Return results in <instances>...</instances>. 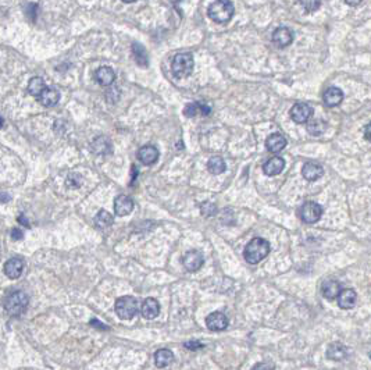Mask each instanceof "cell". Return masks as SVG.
I'll list each match as a JSON object with an SVG mask.
<instances>
[{
  "instance_id": "24",
  "label": "cell",
  "mask_w": 371,
  "mask_h": 370,
  "mask_svg": "<svg viewBox=\"0 0 371 370\" xmlns=\"http://www.w3.org/2000/svg\"><path fill=\"white\" fill-rule=\"evenodd\" d=\"M95 78L96 81L99 82L100 85L103 87H109L114 82V78H116V74L110 67H100V69L96 70L95 73Z\"/></svg>"
},
{
  "instance_id": "2",
  "label": "cell",
  "mask_w": 371,
  "mask_h": 370,
  "mask_svg": "<svg viewBox=\"0 0 371 370\" xmlns=\"http://www.w3.org/2000/svg\"><path fill=\"white\" fill-rule=\"evenodd\" d=\"M234 13H235L234 5L231 2H225V0L213 2L207 9V14H209L210 20L217 24H227L234 17Z\"/></svg>"
},
{
  "instance_id": "17",
  "label": "cell",
  "mask_w": 371,
  "mask_h": 370,
  "mask_svg": "<svg viewBox=\"0 0 371 370\" xmlns=\"http://www.w3.org/2000/svg\"><path fill=\"white\" fill-rule=\"evenodd\" d=\"M138 159L142 164L150 166V164H155L159 159V151L156 149L153 145H146L142 146L139 151H138Z\"/></svg>"
},
{
  "instance_id": "26",
  "label": "cell",
  "mask_w": 371,
  "mask_h": 370,
  "mask_svg": "<svg viewBox=\"0 0 371 370\" xmlns=\"http://www.w3.org/2000/svg\"><path fill=\"white\" fill-rule=\"evenodd\" d=\"M60 99V94L56 88H46L44 94L39 96V102L46 107H52L56 105Z\"/></svg>"
},
{
  "instance_id": "19",
  "label": "cell",
  "mask_w": 371,
  "mask_h": 370,
  "mask_svg": "<svg viewBox=\"0 0 371 370\" xmlns=\"http://www.w3.org/2000/svg\"><path fill=\"white\" fill-rule=\"evenodd\" d=\"M141 313L145 319H155L160 313V303L155 298H146L141 306Z\"/></svg>"
},
{
  "instance_id": "31",
  "label": "cell",
  "mask_w": 371,
  "mask_h": 370,
  "mask_svg": "<svg viewBox=\"0 0 371 370\" xmlns=\"http://www.w3.org/2000/svg\"><path fill=\"white\" fill-rule=\"evenodd\" d=\"M95 224L99 227V228L110 227L113 224L112 214L109 213L107 210H100L99 213L95 216Z\"/></svg>"
},
{
  "instance_id": "9",
  "label": "cell",
  "mask_w": 371,
  "mask_h": 370,
  "mask_svg": "<svg viewBox=\"0 0 371 370\" xmlns=\"http://www.w3.org/2000/svg\"><path fill=\"white\" fill-rule=\"evenodd\" d=\"M206 326L210 331H223L228 327V319L223 312H213L206 317Z\"/></svg>"
},
{
  "instance_id": "33",
  "label": "cell",
  "mask_w": 371,
  "mask_h": 370,
  "mask_svg": "<svg viewBox=\"0 0 371 370\" xmlns=\"http://www.w3.org/2000/svg\"><path fill=\"white\" fill-rule=\"evenodd\" d=\"M81 182H82V180H81V176H78V174H71V176L68 177L67 178V187H70V188H78L81 185Z\"/></svg>"
},
{
  "instance_id": "28",
  "label": "cell",
  "mask_w": 371,
  "mask_h": 370,
  "mask_svg": "<svg viewBox=\"0 0 371 370\" xmlns=\"http://www.w3.org/2000/svg\"><path fill=\"white\" fill-rule=\"evenodd\" d=\"M225 167L227 166H225V162H224V159L221 156H213L207 162V170L214 176L223 174L225 171Z\"/></svg>"
},
{
  "instance_id": "16",
  "label": "cell",
  "mask_w": 371,
  "mask_h": 370,
  "mask_svg": "<svg viewBox=\"0 0 371 370\" xmlns=\"http://www.w3.org/2000/svg\"><path fill=\"white\" fill-rule=\"evenodd\" d=\"M324 174V169L318 163L314 162H306L302 167V176L307 181H317Z\"/></svg>"
},
{
  "instance_id": "18",
  "label": "cell",
  "mask_w": 371,
  "mask_h": 370,
  "mask_svg": "<svg viewBox=\"0 0 371 370\" xmlns=\"http://www.w3.org/2000/svg\"><path fill=\"white\" fill-rule=\"evenodd\" d=\"M356 299H357V294L356 291L352 288H345L340 291V294L338 295L336 301H338V306L340 309H352L356 305Z\"/></svg>"
},
{
  "instance_id": "8",
  "label": "cell",
  "mask_w": 371,
  "mask_h": 370,
  "mask_svg": "<svg viewBox=\"0 0 371 370\" xmlns=\"http://www.w3.org/2000/svg\"><path fill=\"white\" fill-rule=\"evenodd\" d=\"M204 263V257L203 255L200 253L196 249H192V251H188L182 257V264H184V267H185L188 271H191V273H195V271H198L200 270V267L203 266Z\"/></svg>"
},
{
  "instance_id": "35",
  "label": "cell",
  "mask_w": 371,
  "mask_h": 370,
  "mask_svg": "<svg viewBox=\"0 0 371 370\" xmlns=\"http://www.w3.org/2000/svg\"><path fill=\"white\" fill-rule=\"evenodd\" d=\"M299 5L306 9V12H315L318 7L321 6L320 2H299Z\"/></svg>"
},
{
  "instance_id": "14",
  "label": "cell",
  "mask_w": 371,
  "mask_h": 370,
  "mask_svg": "<svg viewBox=\"0 0 371 370\" xmlns=\"http://www.w3.org/2000/svg\"><path fill=\"white\" fill-rule=\"evenodd\" d=\"M325 355H327L328 359L339 362V360L346 359L347 355H349V351H347L346 345H343L342 342H332V344L328 345Z\"/></svg>"
},
{
  "instance_id": "36",
  "label": "cell",
  "mask_w": 371,
  "mask_h": 370,
  "mask_svg": "<svg viewBox=\"0 0 371 370\" xmlns=\"http://www.w3.org/2000/svg\"><path fill=\"white\" fill-rule=\"evenodd\" d=\"M275 366L271 363V362H260V363H256L253 366L252 370H274Z\"/></svg>"
},
{
  "instance_id": "41",
  "label": "cell",
  "mask_w": 371,
  "mask_h": 370,
  "mask_svg": "<svg viewBox=\"0 0 371 370\" xmlns=\"http://www.w3.org/2000/svg\"><path fill=\"white\" fill-rule=\"evenodd\" d=\"M19 221H20V223H21V224H24L25 227H28V228H30V227H31V226H30V223H28V220L25 219L24 216H20V217H19Z\"/></svg>"
},
{
  "instance_id": "13",
  "label": "cell",
  "mask_w": 371,
  "mask_h": 370,
  "mask_svg": "<svg viewBox=\"0 0 371 370\" xmlns=\"http://www.w3.org/2000/svg\"><path fill=\"white\" fill-rule=\"evenodd\" d=\"M322 101L327 107H336L343 101V92L342 89L336 87H329L322 94Z\"/></svg>"
},
{
  "instance_id": "4",
  "label": "cell",
  "mask_w": 371,
  "mask_h": 370,
  "mask_svg": "<svg viewBox=\"0 0 371 370\" xmlns=\"http://www.w3.org/2000/svg\"><path fill=\"white\" fill-rule=\"evenodd\" d=\"M193 66H195V60L192 53H178L177 56L173 59L171 63V71L175 78H186L192 74L193 71Z\"/></svg>"
},
{
  "instance_id": "39",
  "label": "cell",
  "mask_w": 371,
  "mask_h": 370,
  "mask_svg": "<svg viewBox=\"0 0 371 370\" xmlns=\"http://www.w3.org/2000/svg\"><path fill=\"white\" fill-rule=\"evenodd\" d=\"M364 138L368 141V142H371V123H368L367 126H365L364 128Z\"/></svg>"
},
{
  "instance_id": "32",
  "label": "cell",
  "mask_w": 371,
  "mask_h": 370,
  "mask_svg": "<svg viewBox=\"0 0 371 370\" xmlns=\"http://www.w3.org/2000/svg\"><path fill=\"white\" fill-rule=\"evenodd\" d=\"M200 212L206 217H210V216H214L217 213V206L211 202H204L200 205Z\"/></svg>"
},
{
  "instance_id": "12",
  "label": "cell",
  "mask_w": 371,
  "mask_h": 370,
  "mask_svg": "<svg viewBox=\"0 0 371 370\" xmlns=\"http://www.w3.org/2000/svg\"><path fill=\"white\" fill-rule=\"evenodd\" d=\"M134 210V201L128 195H118L114 201V212L117 216H128Z\"/></svg>"
},
{
  "instance_id": "1",
  "label": "cell",
  "mask_w": 371,
  "mask_h": 370,
  "mask_svg": "<svg viewBox=\"0 0 371 370\" xmlns=\"http://www.w3.org/2000/svg\"><path fill=\"white\" fill-rule=\"evenodd\" d=\"M271 251V246L270 242L264 238H256L250 239L247 245L243 249V257L249 264H257L260 263L263 259H266L268 256V253Z\"/></svg>"
},
{
  "instance_id": "3",
  "label": "cell",
  "mask_w": 371,
  "mask_h": 370,
  "mask_svg": "<svg viewBox=\"0 0 371 370\" xmlns=\"http://www.w3.org/2000/svg\"><path fill=\"white\" fill-rule=\"evenodd\" d=\"M28 303H30L28 295L23 292V291H14L10 295H7L3 306H5V310L7 312V314H10L13 317H17V316H21L27 310Z\"/></svg>"
},
{
  "instance_id": "20",
  "label": "cell",
  "mask_w": 371,
  "mask_h": 370,
  "mask_svg": "<svg viewBox=\"0 0 371 370\" xmlns=\"http://www.w3.org/2000/svg\"><path fill=\"white\" fill-rule=\"evenodd\" d=\"M285 146H286V138L279 132H274L266 139L267 151L271 153H279L281 151H284Z\"/></svg>"
},
{
  "instance_id": "42",
  "label": "cell",
  "mask_w": 371,
  "mask_h": 370,
  "mask_svg": "<svg viewBox=\"0 0 371 370\" xmlns=\"http://www.w3.org/2000/svg\"><path fill=\"white\" fill-rule=\"evenodd\" d=\"M3 123H5V120H3V119H2V117H0V128L3 127Z\"/></svg>"
},
{
  "instance_id": "38",
  "label": "cell",
  "mask_w": 371,
  "mask_h": 370,
  "mask_svg": "<svg viewBox=\"0 0 371 370\" xmlns=\"http://www.w3.org/2000/svg\"><path fill=\"white\" fill-rule=\"evenodd\" d=\"M10 235H12L13 241H20V239H23V237H24V234H23V231L20 228H13Z\"/></svg>"
},
{
  "instance_id": "40",
  "label": "cell",
  "mask_w": 371,
  "mask_h": 370,
  "mask_svg": "<svg viewBox=\"0 0 371 370\" xmlns=\"http://www.w3.org/2000/svg\"><path fill=\"white\" fill-rule=\"evenodd\" d=\"M9 201H10V195L6 194V192H0V202L6 203Z\"/></svg>"
},
{
  "instance_id": "23",
  "label": "cell",
  "mask_w": 371,
  "mask_h": 370,
  "mask_svg": "<svg viewBox=\"0 0 371 370\" xmlns=\"http://www.w3.org/2000/svg\"><path fill=\"white\" fill-rule=\"evenodd\" d=\"M174 353L167 348H161L155 352V364L159 369L167 367L168 364L173 363Z\"/></svg>"
},
{
  "instance_id": "7",
  "label": "cell",
  "mask_w": 371,
  "mask_h": 370,
  "mask_svg": "<svg viewBox=\"0 0 371 370\" xmlns=\"http://www.w3.org/2000/svg\"><path fill=\"white\" fill-rule=\"evenodd\" d=\"M289 116L291 119L296 123V124H304L309 123L310 117L313 116V107L307 105V103H296L291 107L289 110Z\"/></svg>"
},
{
  "instance_id": "5",
  "label": "cell",
  "mask_w": 371,
  "mask_h": 370,
  "mask_svg": "<svg viewBox=\"0 0 371 370\" xmlns=\"http://www.w3.org/2000/svg\"><path fill=\"white\" fill-rule=\"evenodd\" d=\"M116 313L123 320H131L138 313V301L134 296L125 295L116 301Z\"/></svg>"
},
{
  "instance_id": "29",
  "label": "cell",
  "mask_w": 371,
  "mask_h": 370,
  "mask_svg": "<svg viewBox=\"0 0 371 370\" xmlns=\"http://www.w3.org/2000/svg\"><path fill=\"white\" fill-rule=\"evenodd\" d=\"M92 146L93 151L96 152V153H99V155H107V153L112 152V144H110V141L106 138V137H100V138L95 139Z\"/></svg>"
},
{
  "instance_id": "15",
  "label": "cell",
  "mask_w": 371,
  "mask_h": 370,
  "mask_svg": "<svg viewBox=\"0 0 371 370\" xmlns=\"http://www.w3.org/2000/svg\"><path fill=\"white\" fill-rule=\"evenodd\" d=\"M284 169L285 160L279 156L271 157V159H268L266 163L263 164V171H264V174L270 177L278 176V174L282 173V170Z\"/></svg>"
},
{
  "instance_id": "11",
  "label": "cell",
  "mask_w": 371,
  "mask_h": 370,
  "mask_svg": "<svg viewBox=\"0 0 371 370\" xmlns=\"http://www.w3.org/2000/svg\"><path fill=\"white\" fill-rule=\"evenodd\" d=\"M24 271V260L21 257H12L5 263V274L12 280H17Z\"/></svg>"
},
{
  "instance_id": "34",
  "label": "cell",
  "mask_w": 371,
  "mask_h": 370,
  "mask_svg": "<svg viewBox=\"0 0 371 370\" xmlns=\"http://www.w3.org/2000/svg\"><path fill=\"white\" fill-rule=\"evenodd\" d=\"M186 349H189V351H199V349H202L204 348V345L198 341V339H191V341H186L185 344H184Z\"/></svg>"
},
{
  "instance_id": "22",
  "label": "cell",
  "mask_w": 371,
  "mask_h": 370,
  "mask_svg": "<svg viewBox=\"0 0 371 370\" xmlns=\"http://www.w3.org/2000/svg\"><path fill=\"white\" fill-rule=\"evenodd\" d=\"M211 113V107L204 105L202 102H193V103H189L186 105L185 109H184V114L186 117H195L198 114H202V116H209Z\"/></svg>"
},
{
  "instance_id": "21",
  "label": "cell",
  "mask_w": 371,
  "mask_h": 370,
  "mask_svg": "<svg viewBox=\"0 0 371 370\" xmlns=\"http://www.w3.org/2000/svg\"><path fill=\"white\" fill-rule=\"evenodd\" d=\"M342 287H340V282L336 280H327V281L322 282L321 285V294L322 296L328 299V301H334L338 298V295L340 294Z\"/></svg>"
},
{
  "instance_id": "25",
  "label": "cell",
  "mask_w": 371,
  "mask_h": 370,
  "mask_svg": "<svg viewBox=\"0 0 371 370\" xmlns=\"http://www.w3.org/2000/svg\"><path fill=\"white\" fill-rule=\"evenodd\" d=\"M328 124L321 119H313L310 120L309 123L306 124V130L309 132L310 135L313 137H320L324 132L327 131Z\"/></svg>"
},
{
  "instance_id": "30",
  "label": "cell",
  "mask_w": 371,
  "mask_h": 370,
  "mask_svg": "<svg viewBox=\"0 0 371 370\" xmlns=\"http://www.w3.org/2000/svg\"><path fill=\"white\" fill-rule=\"evenodd\" d=\"M46 89L45 87V82L42 78H39V77H35V78H32L30 84H28V92L32 95V96H37L39 98L41 95L44 94V91Z\"/></svg>"
},
{
  "instance_id": "6",
  "label": "cell",
  "mask_w": 371,
  "mask_h": 370,
  "mask_svg": "<svg viewBox=\"0 0 371 370\" xmlns=\"http://www.w3.org/2000/svg\"><path fill=\"white\" fill-rule=\"evenodd\" d=\"M321 216L322 207L317 202H304L303 205L299 207V217L306 224H314L321 219Z\"/></svg>"
},
{
  "instance_id": "27",
  "label": "cell",
  "mask_w": 371,
  "mask_h": 370,
  "mask_svg": "<svg viewBox=\"0 0 371 370\" xmlns=\"http://www.w3.org/2000/svg\"><path fill=\"white\" fill-rule=\"evenodd\" d=\"M132 53H134V59H135L136 64L139 67H148L149 66V57L148 52L143 48L142 45L135 44L132 45Z\"/></svg>"
},
{
  "instance_id": "10",
  "label": "cell",
  "mask_w": 371,
  "mask_h": 370,
  "mask_svg": "<svg viewBox=\"0 0 371 370\" xmlns=\"http://www.w3.org/2000/svg\"><path fill=\"white\" fill-rule=\"evenodd\" d=\"M272 42L278 48H286L293 42V32L288 27H279L272 32Z\"/></svg>"
},
{
  "instance_id": "37",
  "label": "cell",
  "mask_w": 371,
  "mask_h": 370,
  "mask_svg": "<svg viewBox=\"0 0 371 370\" xmlns=\"http://www.w3.org/2000/svg\"><path fill=\"white\" fill-rule=\"evenodd\" d=\"M89 324L95 327V328H98V330H105V331L110 330V327H107L105 323H102V321H99L98 319H92L89 321Z\"/></svg>"
}]
</instances>
